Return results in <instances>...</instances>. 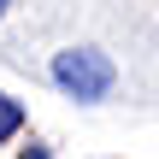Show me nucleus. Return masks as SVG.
<instances>
[{
    "instance_id": "1",
    "label": "nucleus",
    "mask_w": 159,
    "mask_h": 159,
    "mask_svg": "<svg viewBox=\"0 0 159 159\" xmlns=\"http://www.w3.org/2000/svg\"><path fill=\"white\" fill-rule=\"evenodd\" d=\"M53 83L71 100H106L118 71H112V59L100 47H65V53H53Z\"/></svg>"
},
{
    "instance_id": "3",
    "label": "nucleus",
    "mask_w": 159,
    "mask_h": 159,
    "mask_svg": "<svg viewBox=\"0 0 159 159\" xmlns=\"http://www.w3.org/2000/svg\"><path fill=\"white\" fill-rule=\"evenodd\" d=\"M24 159H53V153H47V148H24Z\"/></svg>"
},
{
    "instance_id": "2",
    "label": "nucleus",
    "mask_w": 159,
    "mask_h": 159,
    "mask_svg": "<svg viewBox=\"0 0 159 159\" xmlns=\"http://www.w3.org/2000/svg\"><path fill=\"white\" fill-rule=\"evenodd\" d=\"M18 130H24V106H18L12 94H0V142H12Z\"/></svg>"
},
{
    "instance_id": "4",
    "label": "nucleus",
    "mask_w": 159,
    "mask_h": 159,
    "mask_svg": "<svg viewBox=\"0 0 159 159\" xmlns=\"http://www.w3.org/2000/svg\"><path fill=\"white\" fill-rule=\"evenodd\" d=\"M6 6H12V0H0V18H6Z\"/></svg>"
}]
</instances>
